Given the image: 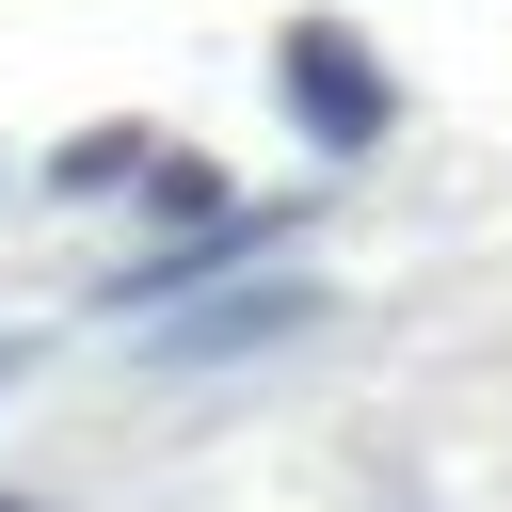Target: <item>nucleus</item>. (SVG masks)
I'll return each mask as SVG.
<instances>
[{
	"label": "nucleus",
	"instance_id": "nucleus-3",
	"mask_svg": "<svg viewBox=\"0 0 512 512\" xmlns=\"http://www.w3.org/2000/svg\"><path fill=\"white\" fill-rule=\"evenodd\" d=\"M144 160H160V144H144V128H80V144H64V160H48V176H64V192H128V176H144Z\"/></svg>",
	"mask_w": 512,
	"mask_h": 512
},
{
	"label": "nucleus",
	"instance_id": "nucleus-4",
	"mask_svg": "<svg viewBox=\"0 0 512 512\" xmlns=\"http://www.w3.org/2000/svg\"><path fill=\"white\" fill-rule=\"evenodd\" d=\"M128 192H160V224H208V208H224V176H208V160H144Z\"/></svg>",
	"mask_w": 512,
	"mask_h": 512
},
{
	"label": "nucleus",
	"instance_id": "nucleus-5",
	"mask_svg": "<svg viewBox=\"0 0 512 512\" xmlns=\"http://www.w3.org/2000/svg\"><path fill=\"white\" fill-rule=\"evenodd\" d=\"M0 512H32V496H0Z\"/></svg>",
	"mask_w": 512,
	"mask_h": 512
},
{
	"label": "nucleus",
	"instance_id": "nucleus-2",
	"mask_svg": "<svg viewBox=\"0 0 512 512\" xmlns=\"http://www.w3.org/2000/svg\"><path fill=\"white\" fill-rule=\"evenodd\" d=\"M304 320H320V288H304V272H272V288L208 272V304H192V320L160 336V368L192 384V368H240V352H272V336H304Z\"/></svg>",
	"mask_w": 512,
	"mask_h": 512
},
{
	"label": "nucleus",
	"instance_id": "nucleus-1",
	"mask_svg": "<svg viewBox=\"0 0 512 512\" xmlns=\"http://www.w3.org/2000/svg\"><path fill=\"white\" fill-rule=\"evenodd\" d=\"M272 96L304 112V144H320V160H352V144H384V128H400V80H384V64H368V32H336V16H288Z\"/></svg>",
	"mask_w": 512,
	"mask_h": 512
}]
</instances>
